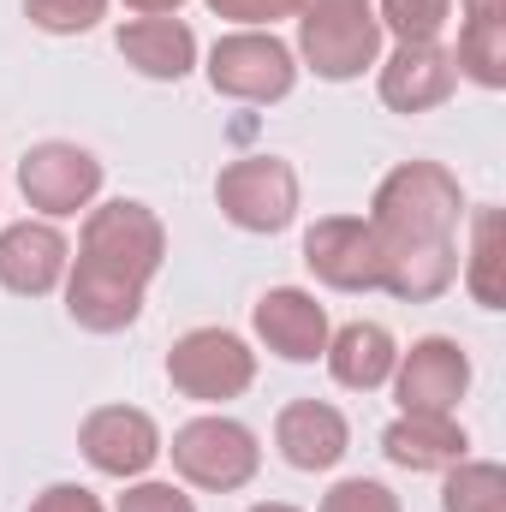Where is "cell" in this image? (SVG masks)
Masks as SVG:
<instances>
[{"instance_id": "obj_1", "label": "cell", "mask_w": 506, "mask_h": 512, "mask_svg": "<svg viewBox=\"0 0 506 512\" xmlns=\"http://www.w3.org/2000/svg\"><path fill=\"white\" fill-rule=\"evenodd\" d=\"M381 245V292L405 304H429L459 280V227H465V191L441 161H399L370 197Z\"/></svg>"}, {"instance_id": "obj_2", "label": "cell", "mask_w": 506, "mask_h": 512, "mask_svg": "<svg viewBox=\"0 0 506 512\" xmlns=\"http://www.w3.org/2000/svg\"><path fill=\"white\" fill-rule=\"evenodd\" d=\"M167 256V227L149 203H90L84 233H78V256L66 268V310L78 328L90 334H120L137 322L149 280L161 274Z\"/></svg>"}, {"instance_id": "obj_3", "label": "cell", "mask_w": 506, "mask_h": 512, "mask_svg": "<svg viewBox=\"0 0 506 512\" xmlns=\"http://www.w3.org/2000/svg\"><path fill=\"white\" fill-rule=\"evenodd\" d=\"M381 24L376 0H304L298 6V60L328 78V84H352L381 60Z\"/></svg>"}, {"instance_id": "obj_4", "label": "cell", "mask_w": 506, "mask_h": 512, "mask_svg": "<svg viewBox=\"0 0 506 512\" xmlns=\"http://www.w3.org/2000/svg\"><path fill=\"white\" fill-rule=\"evenodd\" d=\"M161 453H173V471L191 489H209V495H233L262 471L256 435L239 417H221V411L191 417L185 429H173V447H161Z\"/></svg>"}, {"instance_id": "obj_5", "label": "cell", "mask_w": 506, "mask_h": 512, "mask_svg": "<svg viewBox=\"0 0 506 512\" xmlns=\"http://www.w3.org/2000/svg\"><path fill=\"white\" fill-rule=\"evenodd\" d=\"M209 84H215V96L251 102V108L286 102L298 84V54L274 30H227L209 48Z\"/></svg>"}, {"instance_id": "obj_6", "label": "cell", "mask_w": 506, "mask_h": 512, "mask_svg": "<svg viewBox=\"0 0 506 512\" xmlns=\"http://www.w3.org/2000/svg\"><path fill=\"white\" fill-rule=\"evenodd\" d=\"M167 382H173V393H185L197 405H227V399L251 393L256 352L233 328H191L167 352Z\"/></svg>"}, {"instance_id": "obj_7", "label": "cell", "mask_w": 506, "mask_h": 512, "mask_svg": "<svg viewBox=\"0 0 506 512\" xmlns=\"http://www.w3.org/2000/svg\"><path fill=\"white\" fill-rule=\"evenodd\" d=\"M215 203L221 215L239 227V233H286L292 215H298V173L292 161L280 155H245V161H227L221 179H215Z\"/></svg>"}, {"instance_id": "obj_8", "label": "cell", "mask_w": 506, "mask_h": 512, "mask_svg": "<svg viewBox=\"0 0 506 512\" xmlns=\"http://www.w3.org/2000/svg\"><path fill=\"white\" fill-rule=\"evenodd\" d=\"M18 191L42 221H66V215H78L102 197V161L78 143L48 137L18 161Z\"/></svg>"}, {"instance_id": "obj_9", "label": "cell", "mask_w": 506, "mask_h": 512, "mask_svg": "<svg viewBox=\"0 0 506 512\" xmlns=\"http://www.w3.org/2000/svg\"><path fill=\"white\" fill-rule=\"evenodd\" d=\"M304 268L334 292H376L381 286V245L364 215H322L304 233Z\"/></svg>"}, {"instance_id": "obj_10", "label": "cell", "mask_w": 506, "mask_h": 512, "mask_svg": "<svg viewBox=\"0 0 506 512\" xmlns=\"http://www.w3.org/2000/svg\"><path fill=\"white\" fill-rule=\"evenodd\" d=\"M465 387H471V358H465V346L447 340V334L417 340V346L399 352V364H393V399H399V411H441V417H459Z\"/></svg>"}, {"instance_id": "obj_11", "label": "cell", "mask_w": 506, "mask_h": 512, "mask_svg": "<svg viewBox=\"0 0 506 512\" xmlns=\"http://www.w3.org/2000/svg\"><path fill=\"white\" fill-rule=\"evenodd\" d=\"M78 453L102 471V477H120V483H137L155 459H161V429L149 411L137 405H96L78 429Z\"/></svg>"}, {"instance_id": "obj_12", "label": "cell", "mask_w": 506, "mask_h": 512, "mask_svg": "<svg viewBox=\"0 0 506 512\" xmlns=\"http://www.w3.org/2000/svg\"><path fill=\"white\" fill-rule=\"evenodd\" d=\"M376 90L393 114H429L459 90L453 48L441 42H393V54L376 60Z\"/></svg>"}, {"instance_id": "obj_13", "label": "cell", "mask_w": 506, "mask_h": 512, "mask_svg": "<svg viewBox=\"0 0 506 512\" xmlns=\"http://www.w3.org/2000/svg\"><path fill=\"white\" fill-rule=\"evenodd\" d=\"M251 328L256 340L274 352V358H286V364H316L322 352H328V310L316 304V292H304V286H274V292H262L251 310Z\"/></svg>"}, {"instance_id": "obj_14", "label": "cell", "mask_w": 506, "mask_h": 512, "mask_svg": "<svg viewBox=\"0 0 506 512\" xmlns=\"http://www.w3.org/2000/svg\"><path fill=\"white\" fill-rule=\"evenodd\" d=\"M72 245L54 221H12L0 227V286L12 298H48L54 286H66Z\"/></svg>"}, {"instance_id": "obj_15", "label": "cell", "mask_w": 506, "mask_h": 512, "mask_svg": "<svg viewBox=\"0 0 506 512\" xmlns=\"http://www.w3.org/2000/svg\"><path fill=\"white\" fill-rule=\"evenodd\" d=\"M274 447L292 471H334L352 447V423L328 399H292L274 417Z\"/></svg>"}, {"instance_id": "obj_16", "label": "cell", "mask_w": 506, "mask_h": 512, "mask_svg": "<svg viewBox=\"0 0 506 512\" xmlns=\"http://www.w3.org/2000/svg\"><path fill=\"white\" fill-rule=\"evenodd\" d=\"M381 453L399 471H453L459 459H471V435L459 417L441 411H399L381 435Z\"/></svg>"}, {"instance_id": "obj_17", "label": "cell", "mask_w": 506, "mask_h": 512, "mask_svg": "<svg viewBox=\"0 0 506 512\" xmlns=\"http://www.w3.org/2000/svg\"><path fill=\"white\" fill-rule=\"evenodd\" d=\"M120 54H126L131 72H143V78H155V84H179V78H191V66H197V30L173 12V18H131L120 24Z\"/></svg>"}, {"instance_id": "obj_18", "label": "cell", "mask_w": 506, "mask_h": 512, "mask_svg": "<svg viewBox=\"0 0 506 512\" xmlns=\"http://www.w3.org/2000/svg\"><path fill=\"white\" fill-rule=\"evenodd\" d=\"M328 376L352 393H376L393 382V364H399V346L381 322H346L340 334H328Z\"/></svg>"}, {"instance_id": "obj_19", "label": "cell", "mask_w": 506, "mask_h": 512, "mask_svg": "<svg viewBox=\"0 0 506 512\" xmlns=\"http://www.w3.org/2000/svg\"><path fill=\"white\" fill-rule=\"evenodd\" d=\"M501 209H477L471 215V245H465V256H459V274H465V286H471V298L483 304V310H501L506 304V280H501Z\"/></svg>"}, {"instance_id": "obj_20", "label": "cell", "mask_w": 506, "mask_h": 512, "mask_svg": "<svg viewBox=\"0 0 506 512\" xmlns=\"http://www.w3.org/2000/svg\"><path fill=\"white\" fill-rule=\"evenodd\" d=\"M453 66H459V78H471L483 90H506V12L501 18H465L459 24Z\"/></svg>"}, {"instance_id": "obj_21", "label": "cell", "mask_w": 506, "mask_h": 512, "mask_svg": "<svg viewBox=\"0 0 506 512\" xmlns=\"http://www.w3.org/2000/svg\"><path fill=\"white\" fill-rule=\"evenodd\" d=\"M441 512H506V471L495 459H459L447 471Z\"/></svg>"}, {"instance_id": "obj_22", "label": "cell", "mask_w": 506, "mask_h": 512, "mask_svg": "<svg viewBox=\"0 0 506 512\" xmlns=\"http://www.w3.org/2000/svg\"><path fill=\"white\" fill-rule=\"evenodd\" d=\"M376 24L393 42H441L453 24V0H376Z\"/></svg>"}, {"instance_id": "obj_23", "label": "cell", "mask_w": 506, "mask_h": 512, "mask_svg": "<svg viewBox=\"0 0 506 512\" xmlns=\"http://www.w3.org/2000/svg\"><path fill=\"white\" fill-rule=\"evenodd\" d=\"M24 18L48 36H84L108 18V0H24Z\"/></svg>"}, {"instance_id": "obj_24", "label": "cell", "mask_w": 506, "mask_h": 512, "mask_svg": "<svg viewBox=\"0 0 506 512\" xmlns=\"http://www.w3.org/2000/svg\"><path fill=\"white\" fill-rule=\"evenodd\" d=\"M316 512H399V495L387 483H370V477H346L322 495Z\"/></svg>"}, {"instance_id": "obj_25", "label": "cell", "mask_w": 506, "mask_h": 512, "mask_svg": "<svg viewBox=\"0 0 506 512\" xmlns=\"http://www.w3.org/2000/svg\"><path fill=\"white\" fill-rule=\"evenodd\" d=\"M215 18H227V24H239V30H274L280 18H298V6L304 0H203Z\"/></svg>"}, {"instance_id": "obj_26", "label": "cell", "mask_w": 506, "mask_h": 512, "mask_svg": "<svg viewBox=\"0 0 506 512\" xmlns=\"http://www.w3.org/2000/svg\"><path fill=\"white\" fill-rule=\"evenodd\" d=\"M114 512H197V501L179 483H131Z\"/></svg>"}, {"instance_id": "obj_27", "label": "cell", "mask_w": 506, "mask_h": 512, "mask_svg": "<svg viewBox=\"0 0 506 512\" xmlns=\"http://www.w3.org/2000/svg\"><path fill=\"white\" fill-rule=\"evenodd\" d=\"M30 512H102V501L84 489V483H54V489H42Z\"/></svg>"}, {"instance_id": "obj_28", "label": "cell", "mask_w": 506, "mask_h": 512, "mask_svg": "<svg viewBox=\"0 0 506 512\" xmlns=\"http://www.w3.org/2000/svg\"><path fill=\"white\" fill-rule=\"evenodd\" d=\"M126 6L137 12V18H173V12H179L185 0H126Z\"/></svg>"}, {"instance_id": "obj_29", "label": "cell", "mask_w": 506, "mask_h": 512, "mask_svg": "<svg viewBox=\"0 0 506 512\" xmlns=\"http://www.w3.org/2000/svg\"><path fill=\"white\" fill-rule=\"evenodd\" d=\"M459 12H465V18H501L506 0H459Z\"/></svg>"}, {"instance_id": "obj_30", "label": "cell", "mask_w": 506, "mask_h": 512, "mask_svg": "<svg viewBox=\"0 0 506 512\" xmlns=\"http://www.w3.org/2000/svg\"><path fill=\"white\" fill-rule=\"evenodd\" d=\"M251 512H298V507H286V501H262V507H251Z\"/></svg>"}]
</instances>
